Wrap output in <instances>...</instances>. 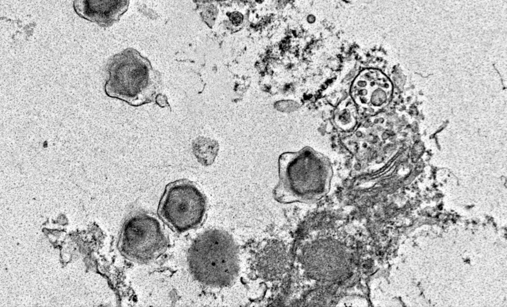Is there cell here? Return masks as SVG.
Wrapping results in <instances>:
<instances>
[{
    "mask_svg": "<svg viewBox=\"0 0 507 307\" xmlns=\"http://www.w3.org/2000/svg\"><path fill=\"white\" fill-rule=\"evenodd\" d=\"M187 260L193 277L206 286H228L238 275V246L224 230L211 229L199 235L188 250Z\"/></svg>",
    "mask_w": 507,
    "mask_h": 307,
    "instance_id": "1",
    "label": "cell"
},
{
    "mask_svg": "<svg viewBox=\"0 0 507 307\" xmlns=\"http://www.w3.org/2000/svg\"><path fill=\"white\" fill-rule=\"evenodd\" d=\"M105 92L110 97L139 106L154 102L161 86L160 73L136 50L114 55L107 65Z\"/></svg>",
    "mask_w": 507,
    "mask_h": 307,
    "instance_id": "2",
    "label": "cell"
},
{
    "mask_svg": "<svg viewBox=\"0 0 507 307\" xmlns=\"http://www.w3.org/2000/svg\"><path fill=\"white\" fill-rule=\"evenodd\" d=\"M206 205L205 196L196 184L183 178L166 185L159 203L158 212L173 229L183 232L201 223Z\"/></svg>",
    "mask_w": 507,
    "mask_h": 307,
    "instance_id": "3",
    "label": "cell"
},
{
    "mask_svg": "<svg viewBox=\"0 0 507 307\" xmlns=\"http://www.w3.org/2000/svg\"><path fill=\"white\" fill-rule=\"evenodd\" d=\"M166 245V239L160 222L146 213H138L125 222L120 234L119 247L128 258L139 262L153 259Z\"/></svg>",
    "mask_w": 507,
    "mask_h": 307,
    "instance_id": "4",
    "label": "cell"
},
{
    "mask_svg": "<svg viewBox=\"0 0 507 307\" xmlns=\"http://www.w3.org/2000/svg\"><path fill=\"white\" fill-rule=\"evenodd\" d=\"M288 263L287 249L277 240L270 241L259 248L254 262L257 275L268 281L280 279L287 271Z\"/></svg>",
    "mask_w": 507,
    "mask_h": 307,
    "instance_id": "5",
    "label": "cell"
},
{
    "mask_svg": "<svg viewBox=\"0 0 507 307\" xmlns=\"http://www.w3.org/2000/svg\"><path fill=\"white\" fill-rule=\"evenodd\" d=\"M128 1L118 0H75V12L82 18L99 25H111L125 12Z\"/></svg>",
    "mask_w": 507,
    "mask_h": 307,
    "instance_id": "6",
    "label": "cell"
},
{
    "mask_svg": "<svg viewBox=\"0 0 507 307\" xmlns=\"http://www.w3.org/2000/svg\"><path fill=\"white\" fill-rule=\"evenodd\" d=\"M192 151L199 163L203 166L214 162L219 150L217 141L209 138L199 137L192 143Z\"/></svg>",
    "mask_w": 507,
    "mask_h": 307,
    "instance_id": "7",
    "label": "cell"
},
{
    "mask_svg": "<svg viewBox=\"0 0 507 307\" xmlns=\"http://www.w3.org/2000/svg\"><path fill=\"white\" fill-rule=\"evenodd\" d=\"M386 99V95L384 91L381 89H377L373 93L371 97L372 102L375 105H379L384 102Z\"/></svg>",
    "mask_w": 507,
    "mask_h": 307,
    "instance_id": "8",
    "label": "cell"
},
{
    "mask_svg": "<svg viewBox=\"0 0 507 307\" xmlns=\"http://www.w3.org/2000/svg\"><path fill=\"white\" fill-rule=\"evenodd\" d=\"M231 19L232 20L233 23L235 24H239L242 20V16L241 14L237 13L232 15Z\"/></svg>",
    "mask_w": 507,
    "mask_h": 307,
    "instance_id": "9",
    "label": "cell"
},
{
    "mask_svg": "<svg viewBox=\"0 0 507 307\" xmlns=\"http://www.w3.org/2000/svg\"><path fill=\"white\" fill-rule=\"evenodd\" d=\"M315 17L313 15H310L308 17V21L310 23L313 22L315 21Z\"/></svg>",
    "mask_w": 507,
    "mask_h": 307,
    "instance_id": "10",
    "label": "cell"
},
{
    "mask_svg": "<svg viewBox=\"0 0 507 307\" xmlns=\"http://www.w3.org/2000/svg\"><path fill=\"white\" fill-rule=\"evenodd\" d=\"M357 85L360 87H364L366 85V83H365V82L359 81L358 82Z\"/></svg>",
    "mask_w": 507,
    "mask_h": 307,
    "instance_id": "11",
    "label": "cell"
}]
</instances>
